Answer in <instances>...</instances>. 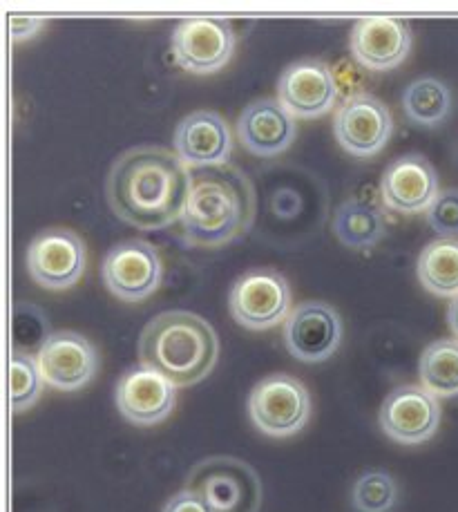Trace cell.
<instances>
[{
    "label": "cell",
    "mask_w": 458,
    "mask_h": 512,
    "mask_svg": "<svg viewBox=\"0 0 458 512\" xmlns=\"http://www.w3.org/2000/svg\"><path fill=\"white\" fill-rule=\"evenodd\" d=\"M438 175L425 155L407 153L391 161L380 179V195L389 211L400 215L427 213L438 197Z\"/></svg>",
    "instance_id": "cell-17"
},
{
    "label": "cell",
    "mask_w": 458,
    "mask_h": 512,
    "mask_svg": "<svg viewBox=\"0 0 458 512\" xmlns=\"http://www.w3.org/2000/svg\"><path fill=\"white\" fill-rule=\"evenodd\" d=\"M298 126L278 99H255L237 119V139L251 155L275 157L289 150Z\"/></svg>",
    "instance_id": "cell-19"
},
{
    "label": "cell",
    "mask_w": 458,
    "mask_h": 512,
    "mask_svg": "<svg viewBox=\"0 0 458 512\" xmlns=\"http://www.w3.org/2000/svg\"><path fill=\"white\" fill-rule=\"evenodd\" d=\"M164 512H213V510L202 497L197 495V492L184 488L166 501Z\"/></svg>",
    "instance_id": "cell-27"
},
{
    "label": "cell",
    "mask_w": 458,
    "mask_h": 512,
    "mask_svg": "<svg viewBox=\"0 0 458 512\" xmlns=\"http://www.w3.org/2000/svg\"><path fill=\"white\" fill-rule=\"evenodd\" d=\"M45 378L38 367L36 356L14 352L9 363V390H12V410L27 412L41 398Z\"/></svg>",
    "instance_id": "cell-24"
},
{
    "label": "cell",
    "mask_w": 458,
    "mask_h": 512,
    "mask_svg": "<svg viewBox=\"0 0 458 512\" xmlns=\"http://www.w3.org/2000/svg\"><path fill=\"white\" fill-rule=\"evenodd\" d=\"M278 101L293 119H318L336 108L338 83L324 61H295L280 74Z\"/></svg>",
    "instance_id": "cell-14"
},
{
    "label": "cell",
    "mask_w": 458,
    "mask_h": 512,
    "mask_svg": "<svg viewBox=\"0 0 458 512\" xmlns=\"http://www.w3.org/2000/svg\"><path fill=\"white\" fill-rule=\"evenodd\" d=\"M228 307L237 325L264 331L286 322L291 314V287L280 271L255 267L237 278L228 296Z\"/></svg>",
    "instance_id": "cell-6"
},
{
    "label": "cell",
    "mask_w": 458,
    "mask_h": 512,
    "mask_svg": "<svg viewBox=\"0 0 458 512\" xmlns=\"http://www.w3.org/2000/svg\"><path fill=\"white\" fill-rule=\"evenodd\" d=\"M427 222L441 237H458V188H445L429 206Z\"/></svg>",
    "instance_id": "cell-26"
},
{
    "label": "cell",
    "mask_w": 458,
    "mask_h": 512,
    "mask_svg": "<svg viewBox=\"0 0 458 512\" xmlns=\"http://www.w3.org/2000/svg\"><path fill=\"white\" fill-rule=\"evenodd\" d=\"M345 336L342 318L327 302L309 300L293 307L284 322V345L300 363H324L338 352Z\"/></svg>",
    "instance_id": "cell-11"
},
{
    "label": "cell",
    "mask_w": 458,
    "mask_h": 512,
    "mask_svg": "<svg viewBox=\"0 0 458 512\" xmlns=\"http://www.w3.org/2000/svg\"><path fill=\"white\" fill-rule=\"evenodd\" d=\"M255 222V191L240 168L224 164L190 170L181 237L190 246H222L240 240Z\"/></svg>",
    "instance_id": "cell-2"
},
{
    "label": "cell",
    "mask_w": 458,
    "mask_h": 512,
    "mask_svg": "<svg viewBox=\"0 0 458 512\" xmlns=\"http://www.w3.org/2000/svg\"><path fill=\"white\" fill-rule=\"evenodd\" d=\"M403 110L418 128H436L450 117L452 92L436 77H418L403 92Z\"/></svg>",
    "instance_id": "cell-22"
},
{
    "label": "cell",
    "mask_w": 458,
    "mask_h": 512,
    "mask_svg": "<svg viewBox=\"0 0 458 512\" xmlns=\"http://www.w3.org/2000/svg\"><path fill=\"white\" fill-rule=\"evenodd\" d=\"M414 34L403 18H360L351 30V56L371 72H389L407 59Z\"/></svg>",
    "instance_id": "cell-16"
},
{
    "label": "cell",
    "mask_w": 458,
    "mask_h": 512,
    "mask_svg": "<svg viewBox=\"0 0 458 512\" xmlns=\"http://www.w3.org/2000/svg\"><path fill=\"white\" fill-rule=\"evenodd\" d=\"M333 233L349 249H371L385 235L383 211L362 199H347L333 215Z\"/></svg>",
    "instance_id": "cell-21"
},
{
    "label": "cell",
    "mask_w": 458,
    "mask_h": 512,
    "mask_svg": "<svg viewBox=\"0 0 458 512\" xmlns=\"http://www.w3.org/2000/svg\"><path fill=\"white\" fill-rule=\"evenodd\" d=\"M421 385L436 398L458 396V340L441 338L425 347L418 363Z\"/></svg>",
    "instance_id": "cell-23"
},
{
    "label": "cell",
    "mask_w": 458,
    "mask_h": 512,
    "mask_svg": "<svg viewBox=\"0 0 458 512\" xmlns=\"http://www.w3.org/2000/svg\"><path fill=\"white\" fill-rule=\"evenodd\" d=\"M380 428L400 445H421L441 423V403L423 385H400L380 405Z\"/></svg>",
    "instance_id": "cell-12"
},
{
    "label": "cell",
    "mask_w": 458,
    "mask_h": 512,
    "mask_svg": "<svg viewBox=\"0 0 458 512\" xmlns=\"http://www.w3.org/2000/svg\"><path fill=\"white\" fill-rule=\"evenodd\" d=\"M217 358V331L193 311H164L139 336L141 365L168 378L177 390L202 383L215 369Z\"/></svg>",
    "instance_id": "cell-3"
},
{
    "label": "cell",
    "mask_w": 458,
    "mask_h": 512,
    "mask_svg": "<svg viewBox=\"0 0 458 512\" xmlns=\"http://www.w3.org/2000/svg\"><path fill=\"white\" fill-rule=\"evenodd\" d=\"M233 25L224 18H186L173 30V59L181 70L190 74H213L233 59L235 52Z\"/></svg>",
    "instance_id": "cell-8"
},
{
    "label": "cell",
    "mask_w": 458,
    "mask_h": 512,
    "mask_svg": "<svg viewBox=\"0 0 458 512\" xmlns=\"http://www.w3.org/2000/svg\"><path fill=\"white\" fill-rule=\"evenodd\" d=\"M418 280L438 298L458 296V237H438L423 246L416 262Z\"/></svg>",
    "instance_id": "cell-20"
},
{
    "label": "cell",
    "mask_w": 458,
    "mask_h": 512,
    "mask_svg": "<svg viewBox=\"0 0 458 512\" xmlns=\"http://www.w3.org/2000/svg\"><path fill=\"white\" fill-rule=\"evenodd\" d=\"M248 416L257 430L273 439L298 434L311 416L309 390L291 374L266 376L248 396Z\"/></svg>",
    "instance_id": "cell-5"
},
{
    "label": "cell",
    "mask_w": 458,
    "mask_h": 512,
    "mask_svg": "<svg viewBox=\"0 0 458 512\" xmlns=\"http://www.w3.org/2000/svg\"><path fill=\"white\" fill-rule=\"evenodd\" d=\"M101 278L108 291L123 302H141L159 289L164 264L157 249L143 240L114 244L101 264Z\"/></svg>",
    "instance_id": "cell-9"
},
{
    "label": "cell",
    "mask_w": 458,
    "mask_h": 512,
    "mask_svg": "<svg viewBox=\"0 0 458 512\" xmlns=\"http://www.w3.org/2000/svg\"><path fill=\"white\" fill-rule=\"evenodd\" d=\"M186 488L197 492L213 512H260L262 481L246 461L208 457L190 470Z\"/></svg>",
    "instance_id": "cell-4"
},
{
    "label": "cell",
    "mask_w": 458,
    "mask_h": 512,
    "mask_svg": "<svg viewBox=\"0 0 458 512\" xmlns=\"http://www.w3.org/2000/svg\"><path fill=\"white\" fill-rule=\"evenodd\" d=\"M447 322H450L452 334H454V338L458 340V296L452 298L450 307H447Z\"/></svg>",
    "instance_id": "cell-29"
},
{
    "label": "cell",
    "mask_w": 458,
    "mask_h": 512,
    "mask_svg": "<svg viewBox=\"0 0 458 512\" xmlns=\"http://www.w3.org/2000/svg\"><path fill=\"white\" fill-rule=\"evenodd\" d=\"M30 278L47 291H65L81 280L88 251L79 233L45 229L32 237L25 253Z\"/></svg>",
    "instance_id": "cell-7"
},
{
    "label": "cell",
    "mask_w": 458,
    "mask_h": 512,
    "mask_svg": "<svg viewBox=\"0 0 458 512\" xmlns=\"http://www.w3.org/2000/svg\"><path fill=\"white\" fill-rule=\"evenodd\" d=\"M398 499L394 477L385 470H369L353 483L351 504L356 512H387Z\"/></svg>",
    "instance_id": "cell-25"
},
{
    "label": "cell",
    "mask_w": 458,
    "mask_h": 512,
    "mask_svg": "<svg viewBox=\"0 0 458 512\" xmlns=\"http://www.w3.org/2000/svg\"><path fill=\"white\" fill-rule=\"evenodd\" d=\"M45 27L43 18L34 16H9V34H12L14 41H27L36 36Z\"/></svg>",
    "instance_id": "cell-28"
},
{
    "label": "cell",
    "mask_w": 458,
    "mask_h": 512,
    "mask_svg": "<svg viewBox=\"0 0 458 512\" xmlns=\"http://www.w3.org/2000/svg\"><path fill=\"white\" fill-rule=\"evenodd\" d=\"M190 191V168L175 150L135 146L121 153L108 173L106 197L112 213L141 231L181 222Z\"/></svg>",
    "instance_id": "cell-1"
},
{
    "label": "cell",
    "mask_w": 458,
    "mask_h": 512,
    "mask_svg": "<svg viewBox=\"0 0 458 512\" xmlns=\"http://www.w3.org/2000/svg\"><path fill=\"white\" fill-rule=\"evenodd\" d=\"M333 135L353 157H374L394 135V119L383 101L374 94H353L333 115Z\"/></svg>",
    "instance_id": "cell-10"
},
{
    "label": "cell",
    "mask_w": 458,
    "mask_h": 512,
    "mask_svg": "<svg viewBox=\"0 0 458 512\" xmlns=\"http://www.w3.org/2000/svg\"><path fill=\"white\" fill-rule=\"evenodd\" d=\"M45 385L59 392H79L97 376L99 354L88 338L76 331H54L36 354Z\"/></svg>",
    "instance_id": "cell-13"
},
{
    "label": "cell",
    "mask_w": 458,
    "mask_h": 512,
    "mask_svg": "<svg viewBox=\"0 0 458 512\" xmlns=\"http://www.w3.org/2000/svg\"><path fill=\"white\" fill-rule=\"evenodd\" d=\"M119 414L139 428L166 421L177 405V387L148 367H130L114 390Z\"/></svg>",
    "instance_id": "cell-15"
},
{
    "label": "cell",
    "mask_w": 458,
    "mask_h": 512,
    "mask_svg": "<svg viewBox=\"0 0 458 512\" xmlns=\"http://www.w3.org/2000/svg\"><path fill=\"white\" fill-rule=\"evenodd\" d=\"M173 148L190 170L224 166L233 155V130L215 110L190 112L175 128Z\"/></svg>",
    "instance_id": "cell-18"
}]
</instances>
